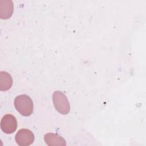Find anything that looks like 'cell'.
Returning a JSON list of instances; mask_svg holds the SVG:
<instances>
[{"label": "cell", "instance_id": "5", "mask_svg": "<svg viewBox=\"0 0 146 146\" xmlns=\"http://www.w3.org/2000/svg\"><path fill=\"white\" fill-rule=\"evenodd\" d=\"M14 5L11 0H0V18L6 19L11 17L13 13Z\"/></svg>", "mask_w": 146, "mask_h": 146}, {"label": "cell", "instance_id": "1", "mask_svg": "<svg viewBox=\"0 0 146 146\" xmlns=\"http://www.w3.org/2000/svg\"><path fill=\"white\" fill-rule=\"evenodd\" d=\"M14 104L16 110L24 116H29L33 112V102L27 95L17 96L15 98Z\"/></svg>", "mask_w": 146, "mask_h": 146}, {"label": "cell", "instance_id": "7", "mask_svg": "<svg viewBox=\"0 0 146 146\" xmlns=\"http://www.w3.org/2000/svg\"><path fill=\"white\" fill-rule=\"evenodd\" d=\"M13 84V79L10 74L5 71L0 72V90L7 91Z\"/></svg>", "mask_w": 146, "mask_h": 146}, {"label": "cell", "instance_id": "6", "mask_svg": "<svg viewBox=\"0 0 146 146\" xmlns=\"http://www.w3.org/2000/svg\"><path fill=\"white\" fill-rule=\"evenodd\" d=\"M44 140L48 146H65L66 141L57 133H47L44 136Z\"/></svg>", "mask_w": 146, "mask_h": 146}, {"label": "cell", "instance_id": "4", "mask_svg": "<svg viewBox=\"0 0 146 146\" xmlns=\"http://www.w3.org/2000/svg\"><path fill=\"white\" fill-rule=\"evenodd\" d=\"M15 141L20 146L31 145L34 140V133L28 129H21L15 135Z\"/></svg>", "mask_w": 146, "mask_h": 146}, {"label": "cell", "instance_id": "3", "mask_svg": "<svg viewBox=\"0 0 146 146\" xmlns=\"http://www.w3.org/2000/svg\"><path fill=\"white\" fill-rule=\"evenodd\" d=\"M1 130L6 134H11L15 131L17 128V121L14 116L11 114L4 115L0 123Z\"/></svg>", "mask_w": 146, "mask_h": 146}, {"label": "cell", "instance_id": "2", "mask_svg": "<svg viewBox=\"0 0 146 146\" xmlns=\"http://www.w3.org/2000/svg\"><path fill=\"white\" fill-rule=\"evenodd\" d=\"M52 102L56 111L62 115H66L70 111V105L66 95L60 91L52 94Z\"/></svg>", "mask_w": 146, "mask_h": 146}]
</instances>
